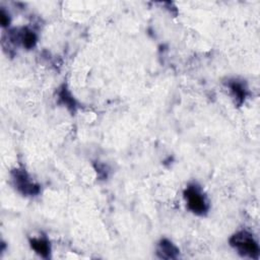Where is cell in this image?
Returning a JSON list of instances; mask_svg holds the SVG:
<instances>
[{
  "label": "cell",
  "instance_id": "obj_1",
  "mask_svg": "<svg viewBox=\"0 0 260 260\" xmlns=\"http://www.w3.org/2000/svg\"><path fill=\"white\" fill-rule=\"evenodd\" d=\"M230 244L243 256L254 259L259 257L258 243L253 235L246 231H240L233 235L230 239Z\"/></svg>",
  "mask_w": 260,
  "mask_h": 260
},
{
  "label": "cell",
  "instance_id": "obj_2",
  "mask_svg": "<svg viewBox=\"0 0 260 260\" xmlns=\"http://www.w3.org/2000/svg\"><path fill=\"white\" fill-rule=\"evenodd\" d=\"M184 197L188 208L197 215H204L209 209L208 201L196 184L189 185L184 191Z\"/></svg>",
  "mask_w": 260,
  "mask_h": 260
},
{
  "label": "cell",
  "instance_id": "obj_3",
  "mask_svg": "<svg viewBox=\"0 0 260 260\" xmlns=\"http://www.w3.org/2000/svg\"><path fill=\"white\" fill-rule=\"evenodd\" d=\"M13 184L18 192L24 196H35L40 192V186L36 184L22 168H16L11 172Z\"/></svg>",
  "mask_w": 260,
  "mask_h": 260
},
{
  "label": "cell",
  "instance_id": "obj_4",
  "mask_svg": "<svg viewBox=\"0 0 260 260\" xmlns=\"http://www.w3.org/2000/svg\"><path fill=\"white\" fill-rule=\"evenodd\" d=\"M156 253L160 259H176L179 256V249L168 239H161L157 245Z\"/></svg>",
  "mask_w": 260,
  "mask_h": 260
},
{
  "label": "cell",
  "instance_id": "obj_5",
  "mask_svg": "<svg viewBox=\"0 0 260 260\" xmlns=\"http://www.w3.org/2000/svg\"><path fill=\"white\" fill-rule=\"evenodd\" d=\"M14 38L20 42L21 45L27 50L32 49L36 46L38 40L36 32L28 27H23L19 31H16V35H12V39Z\"/></svg>",
  "mask_w": 260,
  "mask_h": 260
},
{
  "label": "cell",
  "instance_id": "obj_6",
  "mask_svg": "<svg viewBox=\"0 0 260 260\" xmlns=\"http://www.w3.org/2000/svg\"><path fill=\"white\" fill-rule=\"evenodd\" d=\"M228 86L235 98V101L238 105H242L247 96V87L245 84H243L241 81L237 79L229 80Z\"/></svg>",
  "mask_w": 260,
  "mask_h": 260
},
{
  "label": "cell",
  "instance_id": "obj_7",
  "mask_svg": "<svg viewBox=\"0 0 260 260\" xmlns=\"http://www.w3.org/2000/svg\"><path fill=\"white\" fill-rule=\"evenodd\" d=\"M30 247L43 258H49L51 247L50 243L46 238H34L29 240Z\"/></svg>",
  "mask_w": 260,
  "mask_h": 260
},
{
  "label": "cell",
  "instance_id": "obj_8",
  "mask_svg": "<svg viewBox=\"0 0 260 260\" xmlns=\"http://www.w3.org/2000/svg\"><path fill=\"white\" fill-rule=\"evenodd\" d=\"M58 96H59V100L60 102L66 106V108L71 111L72 113L75 112L76 110V101L75 99L72 96L71 92L68 90V88L66 87L65 84H63L60 88H59V91H58Z\"/></svg>",
  "mask_w": 260,
  "mask_h": 260
},
{
  "label": "cell",
  "instance_id": "obj_9",
  "mask_svg": "<svg viewBox=\"0 0 260 260\" xmlns=\"http://www.w3.org/2000/svg\"><path fill=\"white\" fill-rule=\"evenodd\" d=\"M0 21H1V25L2 26H8L10 23V17L8 12H6L4 10V8H1L0 10Z\"/></svg>",
  "mask_w": 260,
  "mask_h": 260
}]
</instances>
